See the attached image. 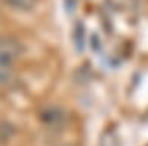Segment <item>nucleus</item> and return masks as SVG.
<instances>
[{
    "instance_id": "nucleus-3",
    "label": "nucleus",
    "mask_w": 148,
    "mask_h": 146,
    "mask_svg": "<svg viewBox=\"0 0 148 146\" xmlns=\"http://www.w3.org/2000/svg\"><path fill=\"white\" fill-rule=\"evenodd\" d=\"M12 68H0V84L9 83L12 78Z\"/></svg>"
},
{
    "instance_id": "nucleus-2",
    "label": "nucleus",
    "mask_w": 148,
    "mask_h": 146,
    "mask_svg": "<svg viewBox=\"0 0 148 146\" xmlns=\"http://www.w3.org/2000/svg\"><path fill=\"white\" fill-rule=\"evenodd\" d=\"M3 2L8 6L18 9V10H30V9L34 7L37 0H3Z\"/></svg>"
},
{
    "instance_id": "nucleus-1",
    "label": "nucleus",
    "mask_w": 148,
    "mask_h": 146,
    "mask_svg": "<svg viewBox=\"0 0 148 146\" xmlns=\"http://www.w3.org/2000/svg\"><path fill=\"white\" fill-rule=\"evenodd\" d=\"M22 55V44L12 35H0V68H12Z\"/></svg>"
}]
</instances>
